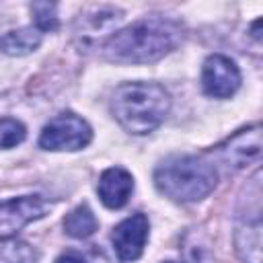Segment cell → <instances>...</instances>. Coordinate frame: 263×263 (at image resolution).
I'll return each mask as SVG.
<instances>
[{
	"instance_id": "1",
	"label": "cell",
	"mask_w": 263,
	"mask_h": 263,
	"mask_svg": "<svg viewBox=\"0 0 263 263\" xmlns=\"http://www.w3.org/2000/svg\"><path fill=\"white\" fill-rule=\"evenodd\" d=\"M185 25L164 14H148L97 43V53L113 64H150L179 47Z\"/></svg>"
},
{
	"instance_id": "2",
	"label": "cell",
	"mask_w": 263,
	"mask_h": 263,
	"mask_svg": "<svg viewBox=\"0 0 263 263\" xmlns=\"http://www.w3.org/2000/svg\"><path fill=\"white\" fill-rule=\"evenodd\" d=\"M171 103V95L158 82H123L111 97V113L127 134L146 136L166 119Z\"/></svg>"
},
{
	"instance_id": "3",
	"label": "cell",
	"mask_w": 263,
	"mask_h": 263,
	"mask_svg": "<svg viewBox=\"0 0 263 263\" xmlns=\"http://www.w3.org/2000/svg\"><path fill=\"white\" fill-rule=\"evenodd\" d=\"M218 185V171L212 162L193 154H175L154 168V187L179 203H195L208 197Z\"/></svg>"
},
{
	"instance_id": "4",
	"label": "cell",
	"mask_w": 263,
	"mask_h": 263,
	"mask_svg": "<svg viewBox=\"0 0 263 263\" xmlns=\"http://www.w3.org/2000/svg\"><path fill=\"white\" fill-rule=\"evenodd\" d=\"M92 127L72 111L49 119L39 134V148L51 152H76L90 144Z\"/></svg>"
},
{
	"instance_id": "5",
	"label": "cell",
	"mask_w": 263,
	"mask_h": 263,
	"mask_svg": "<svg viewBox=\"0 0 263 263\" xmlns=\"http://www.w3.org/2000/svg\"><path fill=\"white\" fill-rule=\"evenodd\" d=\"M242 76L234 60L222 53H212L201 66V88L208 97L230 99L240 88Z\"/></svg>"
},
{
	"instance_id": "6",
	"label": "cell",
	"mask_w": 263,
	"mask_h": 263,
	"mask_svg": "<svg viewBox=\"0 0 263 263\" xmlns=\"http://www.w3.org/2000/svg\"><path fill=\"white\" fill-rule=\"evenodd\" d=\"M51 203L41 195L12 197L0 203V240L12 238L27 224L43 218Z\"/></svg>"
},
{
	"instance_id": "7",
	"label": "cell",
	"mask_w": 263,
	"mask_h": 263,
	"mask_svg": "<svg viewBox=\"0 0 263 263\" xmlns=\"http://www.w3.org/2000/svg\"><path fill=\"white\" fill-rule=\"evenodd\" d=\"M150 236V222L146 214L136 212L127 218H123L111 232L113 251L121 261H136L142 257L146 242Z\"/></svg>"
},
{
	"instance_id": "8",
	"label": "cell",
	"mask_w": 263,
	"mask_h": 263,
	"mask_svg": "<svg viewBox=\"0 0 263 263\" xmlns=\"http://www.w3.org/2000/svg\"><path fill=\"white\" fill-rule=\"evenodd\" d=\"M218 158L232 171L245 168L247 164L259 160L261 156V125L253 123L249 127L238 129L226 142L216 148Z\"/></svg>"
},
{
	"instance_id": "9",
	"label": "cell",
	"mask_w": 263,
	"mask_h": 263,
	"mask_svg": "<svg viewBox=\"0 0 263 263\" xmlns=\"http://www.w3.org/2000/svg\"><path fill=\"white\" fill-rule=\"evenodd\" d=\"M99 199L109 210L123 208L134 193V177L123 166H109L101 173L97 183Z\"/></svg>"
},
{
	"instance_id": "10",
	"label": "cell",
	"mask_w": 263,
	"mask_h": 263,
	"mask_svg": "<svg viewBox=\"0 0 263 263\" xmlns=\"http://www.w3.org/2000/svg\"><path fill=\"white\" fill-rule=\"evenodd\" d=\"M234 247L242 263H261V216H238Z\"/></svg>"
},
{
	"instance_id": "11",
	"label": "cell",
	"mask_w": 263,
	"mask_h": 263,
	"mask_svg": "<svg viewBox=\"0 0 263 263\" xmlns=\"http://www.w3.org/2000/svg\"><path fill=\"white\" fill-rule=\"evenodd\" d=\"M43 35L45 33L39 31L35 25L8 31V33L0 35V51L6 53V55H12V58L29 55V53H33L41 45Z\"/></svg>"
},
{
	"instance_id": "12",
	"label": "cell",
	"mask_w": 263,
	"mask_h": 263,
	"mask_svg": "<svg viewBox=\"0 0 263 263\" xmlns=\"http://www.w3.org/2000/svg\"><path fill=\"white\" fill-rule=\"evenodd\" d=\"M97 228H99L97 216L86 203L72 208L64 218V230L72 238H88L90 234H95Z\"/></svg>"
},
{
	"instance_id": "13",
	"label": "cell",
	"mask_w": 263,
	"mask_h": 263,
	"mask_svg": "<svg viewBox=\"0 0 263 263\" xmlns=\"http://www.w3.org/2000/svg\"><path fill=\"white\" fill-rule=\"evenodd\" d=\"M185 263H216L212 245L199 228H189L183 236Z\"/></svg>"
},
{
	"instance_id": "14",
	"label": "cell",
	"mask_w": 263,
	"mask_h": 263,
	"mask_svg": "<svg viewBox=\"0 0 263 263\" xmlns=\"http://www.w3.org/2000/svg\"><path fill=\"white\" fill-rule=\"evenodd\" d=\"M37 255L33 247L18 238L0 240V263H35Z\"/></svg>"
},
{
	"instance_id": "15",
	"label": "cell",
	"mask_w": 263,
	"mask_h": 263,
	"mask_svg": "<svg viewBox=\"0 0 263 263\" xmlns=\"http://www.w3.org/2000/svg\"><path fill=\"white\" fill-rule=\"evenodd\" d=\"M31 14H33V25L47 33L58 29V4L53 2H33L31 4Z\"/></svg>"
},
{
	"instance_id": "16",
	"label": "cell",
	"mask_w": 263,
	"mask_h": 263,
	"mask_svg": "<svg viewBox=\"0 0 263 263\" xmlns=\"http://www.w3.org/2000/svg\"><path fill=\"white\" fill-rule=\"evenodd\" d=\"M27 138V127L12 117H2L0 119V150L14 148Z\"/></svg>"
},
{
	"instance_id": "17",
	"label": "cell",
	"mask_w": 263,
	"mask_h": 263,
	"mask_svg": "<svg viewBox=\"0 0 263 263\" xmlns=\"http://www.w3.org/2000/svg\"><path fill=\"white\" fill-rule=\"evenodd\" d=\"M55 263H88V261L82 255H78L76 251H66L55 259Z\"/></svg>"
},
{
	"instance_id": "18",
	"label": "cell",
	"mask_w": 263,
	"mask_h": 263,
	"mask_svg": "<svg viewBox=\"0 0 263 263\" xmlns=\"http://www.w3.org/2000/svg\"><path fill=\"white\" fill-rule=\"evenodd\" d=\"M259 25H261V18H257L255 23H253V37L259 41L261 39V33H259Z\"/></svg>"
},
{
	"instance_id": "19",
	"label": "cell",
	"mask_w": 263,
	"mask_h": 263,
	"mask_svg": "<svg viewBox=\"0 0 263 263\" xmlns=\"http://www.w3.org/2000/svg\"><path fill=\"white\" fill-rule=\"evenodd\" d=\"M162 263H179V261H162Z\"/></svg>"
}]
</instances>
